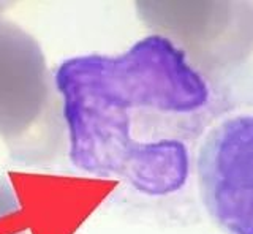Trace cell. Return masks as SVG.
<instances>
[{
    "label": "cell",
    "instance_id": "1",
    "mask_svg": "<svg viewBox=\"0 0 253 234\" xmlns=\"http://www.w3.org/2000/svg\"><path fill=\"white\" fill-rule=\"evenodd\" d=\"M54 84L71 165L119 179L146 198L184 189L198 147L223 113L215 87L185 49L157 34L116 56L62 60Z\"/></svg>",
    "mask_w": 253,
    "mask_h": 234
},
{
    "label": "cell",
    "instance_id": "2",
    "mask_svg": "<svg viewBox=\"0 0 253 234\" xmlns=\"http://www.w3.org/2000/svg\"><path fill=\"white\" fill-rule=\"evenodd\" d=\"M195 173L211 220L228 234H253V114L228 116L208 131Z\"/></svg>",
    "mask_w": 253,
    "mask_h": 234
}]
</instances>
